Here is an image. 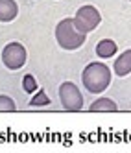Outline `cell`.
Wrapping results in <instances>:
<instances>
[{
  "label": "cell",
  "instance_id": "cell-1",
  "mask_svg": "<svg viewBox=\"0 0 131 153\" xmlns=\"http://www.w3.org/2000/svg\"><path fill=\"white\" fill-rule=\"evenodd\" d=\"M81 81L89 92L100 94L111 83V70L103 63H89L81 74Z\"/></svg>",
  "mask_w": 131,
  "mask_h": 153
},
{
  "label": "cell",
  "instance_id": "cell-2",
  "mask_svg": "<svg viewBox=\"0 0 131 153\" xmlns=\"http://www.w3.org/2000/svg\"><path fill=\"white\" fill-rule=\"evenodd\" d=\"M83 31L74 26V19H63L56 26V41L63 50H78L85 42Z\"/></svg>",
  "mask_w": 131,
  "mask_h": 153
},
{
  "label": "cell",
  "instance_id": "cell-3",
  "mask_svg": "<svg viewBox=\"0 0 131 153\" xmlns=\"http://www.w3.org/2000/svg\"><path fill=\"white\" fill-rule=\"evenodd\" d=\"M102 22V15L94 6H81L74 17V26L78 28L83 33H89V31L96 30Z\"/></svg>",
  "mask_w": 131,
  "mask_h": 153
},
{
  "label": "cell",
  "instance_id": "cell-4",
  "mask_svg": "<svg viewBox=\"0 0 131 153\" xmlns=\"http://www.w3.org/2000/svg\"><path fill=\"white\" fill-rule=\"evenodd\" d=\"M59 100L61 105L65 107V111H81L83 107V96L80 92V89L76 87L72 81H63L59 87Z\"/></svg>",
  "mask_w": 131,
  "mask_h": 153
},
{
  "label": "cell",
  "instance_id": "cell-5",
  "mask_svg": "<svg viewBox=\"0 0 131 153\" xmlns=\"http://www.w3.org/2000/svg\"><path fill=\"white\" fill-rule=\"evenodd\" d=\"M26 57H28L26 48L20 45V42H9V45H6L4 50H2V63L9 70L22 68L24 63H26Z\"/></svg>",
  "mask_w": 131,
  "mask_h": 153
},
{
  "label": "cell",
  "instance_id": "cell-6",
  "mask_svg": "<svg viewBox=\"0 0 131 153\" xmlns=\"http://www.w3.org/2000/svg\"><path fill=\"white\" fill-rule=\"evenodd\" d=\"M113 68H115V74L120 76V78L131 74V50H126V52L120 53L118 59L113 65Z\"/></svg>",
  "mask_w": 131,
  "mask_h": 153
},
{
  "label": "cell",
  "instance_id": "cell-7",
  "mask_svg": "<svg viewBox=\"0 0 131 153\" xmlns=\"http://www.w3.org/2000/svg\"><path fill=\"white\" fill-rule=\"evenodd\" d=\"M19 15V6L15 0H0V22H11Z\"/></svg>",
  "mask_w": 131,
  "mask_h": 153
},
{
  "label": "cell",
  "instance_id": "cell-8",
  "mask_svg": "<svg viewBox=\"0 0 131 153\" xmlns=\"http://www.w3.org/2000/svg\"><path fill=\"white\" fill-rule=\"evenodd\" d=\"M89 111H92V113H115V111H118V105L113 100H109V98H98L94 103H91Z\"/></svg>",
  "mask_w": 131,
  "mask_h": 153
},
{
  "label": "cell",
  "instance_id": "cell-9",
  "mask_svg": "<svg viewBox=\"0 0 131 153\" xmlns=\"http://www.w3.org/2000/svg\"><path fill=\"white\" fill-rule=\"evenodd\" d=\"M115 52H116V42L111 41V39H103V41L98 42V46H96V53H98V57H102V59L113 57Z\"/></svg>",
  "mask_w": 131,
  "mask_h": 153
},
{
  "label": "cell",
  "instance_id": "cell-10",
  "mask_svg": "<svg viewBox=\"0 0 131 153\" xmlns=\"http://www.w3.org/2000/svg\"><path fill=\"white\" fill-rule=\"evenodd\" d=\"M17 103L6 94H0V113H15Z\"/></svg>",
  "mask_w": 131,
  "mask_h": 153
},
{
  "label": "cell",
  "instance_id": "cell-11",
  "mask_svg": "<svg viewBox=\"0 0 131 153\" xmlns=\"http://www.w3.org/2000/svg\"><path fill=\"white\" fill-rule=\"evenodd\" d=\"M22 89H24V92H28V94H31V92L37 91V81H35V78H33L31 74H26L24 78H22Z\"/></svg>",
  "mask_w": 131,
  "mask_h": 153
},
{
  "label": "cell",
  "instance_id": "cell-12",
  "mask_svg": "<svg viewBox=\"0 0 131 153\" xmlns=\"http://www.w3.org/2000/svg\"><path fill=\"white\" fill-rule=\"evenodd\" d=\"M48 103H50V98L46 96L45 91L37 92V96L30 100V105H31V107H45V105H48Z\"/></svg>",
  "mask_w": 131,
  "mask_h": 153
}]
</instances>
